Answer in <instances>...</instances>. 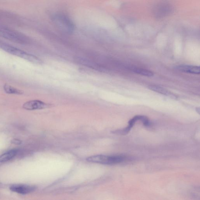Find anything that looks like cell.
<instances>
[{"label":"cell","mask_w":200,"mask_h":200,"mask_svg":"<svg viewBox=\"0 0 200 200\" xmlns=\"http://www.w3.org/2000/svg\"><path fill=\"white\" fill-rule=\"evenodd\" d=\"M50 105L39 100H33L24 104L23 107L27 110H34L47 108Z\"/></svg>","instance_id":"5b68a950"},{"label":"cell","mask_w":200,"mask_h":200,"mask_svg":"<svg viewBox=\"0 0 200 200\" xmlns=\"http://www.w3.org/2000/svg\"><path fill=\"white\" fill-rule=\"evenodd\" d=\"M11 142L12 144L16 145H20L22 144V141L19 139H14L11 140Z\"/></svg>","instance_id":"4fadbf2b"},{"label":"cell","mask_w":200,"mask_h":200,"mask_svg":"<svg viewBox=\"0 0 200 200\" xmlns=\"http://www.w3.org/2000/svg\"><path fill=\"white\" fill-rule=\"evenodd\" d=\"M196 110L197 112L198 113V114H200V108H199V107H197L196 109Z\"/></svg>","instance_id":"5bb4252c"},{"label":"cell","mask_w":200,"mask_h":200,"mask_svg":"<svg viewBox=\"0 0 200 200\" xmlns=\"http://www.w3.org/2000/svg\"><path fill=\"white\" fill-rule=\"evenodd\" d=\"M125 159V157L124 156L121 155L106 156L97 155L88 157L86 158V160L91 163L111 165L122 163L124 162Z\"/></svg>","instance_id":"277c9868"},{"label":"cell","mask_w":200,"mask_h":200,"mask_svg":"<svg viewBox=\"0 0 200 200\" xmlns=\"http://www.w3.org/2000/svg\"><path fill=\"white\" fill-rule=\"evenodd\" d=\"M12 192L22 194H26L31 193L35 190V187L33 186L24 185H14L10 187Z\"/></svg>","instance_id":"8992f818"},{"label":"cell","mask_w":200,"mask_h":200,"mask_svg":"<svg viewBox=\"0 0 200 200\" xmlns=\"http://www.w3.org/2000/svg\"><path fill=\"white\" fill-rule=\"evenodd\" d=\"M0 49L10 54L20 57L33 63L40 64L42 63V61L39 58L34 55L27 53L1 40Z\"/></svg>","instance_id":"6da1fadb"},{"label":"cell","mask_w":200,"mask_h":200,"mask_svg":"<svg viewBox=\"0 0 200 200\" xmlns=\"http://www.w3.org/2000/svg\"><path fill=\"white\" fill-rule=\"evenodd\" d=\"M134 72L143 76L150 77L154 75V73L151 71L148 70L139 68H132Z\"/></svg>","instance_id":"8fae6325"},{"label":"cell","mask_w":200,"mask_h":200,"mask_svg":"<svg viewBox=\"0 0 200 200\" xmlns=\"http://www.w3.org/2000/svg\"><path fill=\"white\" fill-rule=\"evenodd\" d=\"M4 91L8 94L22 95L24 93V91L22 90H19L6 84H4Z\"/></svg>","instance_id":"30bf717a"},{"label":"cell","mask_w":200,"mask_h":200,"mask_svg":"<svg viewBox=\"0 0 200 200\" xmlns=\"http://www.w3.org/2000/svg\"><path fill=\"white\" fill-rule=\"evenodd\" d=\"M0 37L21 44H27L29 39L26 35L19 32L0 25Z\"/></svg>","instance_id":"3957f363"},{"label":"cell","mask_w":200,"mask_h":200,"mask_svg":"<svg viewBox=\"0 0 200 200\" xmlns=\"http://www.w3.org/2000/svg\"><path fill=\"white\" fill-rule=\"evenodd\" d=\"M54 23L61 31L70 34L75 30V25L71 19L66 15L62 13L55 14L52 17Z\"/></svg>","instance_id":"7a4b0ae2"},{"label":"cell","mask_w":200,"mask_h":200,"mask_svg":"<svg viewBox=\"0 0 200 200\" xmlns=\"http://www.w3.org/2000/svg\"><path fill=\"white\" fill-rule=\"evenodd\" d=\"M176 69L179 71L194 74H200V68L199 66L190 65H179L176 67Z\"/></svg>","instance_id":"52a82bcc"},{"label":"cell","mask_w":200,"mask_h":200,"mask_svg":"<svg viewBox=\"0 0 200 200\" xmlns=\"http://www.w3.org/2000/svg\"><path fill=\"white\" fill-rule=\"evenodd\" d=\"M148 88L152 91H155L163 95L172 96V95L171 92L162 87L156 85H151L148 86Z\"/></svg>","instance_id":"9c48e42d"},{"label":"cell","mask_w":200,"mask_h":200,"mask_svg":"<svg viewBox=\"0 0 200 200\" xmlns=\"http://www.w3.org/2000/svg\"><path fill=\"white\" fill-rule=\"evenodd\" d=\"M192 196L196 199L199 198L200 192L199 188L195 187L192 190L191 193Z\"/></svg>","instance_id":"7c38bea8"},{"label":"cell","mask_w":200,"mask_h":200,"mask_svg":"<svg viewBox=\"0 0 200 200\" xmlns=\"http://www.w3.org/2000/svg\"><path fill=\"white\" fill-rule=\"evenodd\" d=\"M19 150L14 149L6 152L0 156V162H5L12 159L17 155Z\"/></svg>","instance_id":"ba28073f"}]
</instances>
